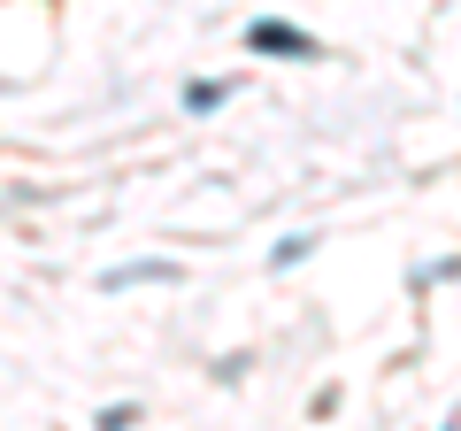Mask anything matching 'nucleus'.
I'll return each instance as SVG.
<instances>
[{"label": "nucleus", "instance_id": "1", "mask_svg": "<svg viewBox=\"0 0 461 431\" xmlns=\"http://www.w3.org/2000/svg\"><path fill=\"white\" fill-rule=\"evenodd\" d=\"M254 47H285V54H300L308 39H300V32H277V23H262V32H254Z\"/></svg>", "mask_w": 461, "mask_h": 431}]
</instances>
